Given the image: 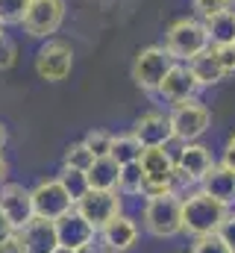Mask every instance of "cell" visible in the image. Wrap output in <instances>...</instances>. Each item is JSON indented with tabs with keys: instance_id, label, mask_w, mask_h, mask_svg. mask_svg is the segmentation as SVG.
Listing matches in <instances>:
<instances>
[{
	"instance_id": "6da1fadb",
	"label": "cell",
	"mask_w": 235,
	"mask_h": 253,
	"mask_svg": "<svg viewBox=\"0 0 235 253\" xmlns=\"http://www.w3.org/2000/svg\"><path fill=\"white\" fill-rule=\"evenodd\" d=\"M227 215H230V206L215 200L203 189H194L191 194L182 197V233L191 239L215 236Z\"/></svg>"
},
{
	"instance_id": "7a4b0ae2",
	"label": "cell",
	"mask_w": 235,
	"mask_h": 253,
	"mask_svg": "<svg viewBox=\"0 0 235 253\" xmlns=\"http://www.w3.org/2000/svg\"><path fill=\"white\" fill-rule=\"evenodd\" d=\"M141 224L153 239H176L182 233V197L174 191L144 197Z\"/></svg>"
},
{
	"instance_id": "3957f363",
	"label": "cell",
	"mask_w": 235,
	"mask_h": 253,
	"mask_svg": "<svg viewBox=\"0 0 235 253\" xmlns=\"http://www.w3.org/2000/svg\"><path fill=\"white\" fill-rule=\"evenodd\" d=\"M165 47L176 62H191L209 47V33L200 18H176L165 33Z\"/></svg>"
},
{
	"instance_id": "277c9868",
	"label": "cell",
	"mask_w": 235,
	"mask_h": 253,
	"mask_svg": "<svg viewBox=\"0 0 235 253\" xmlns=\"http://www.w3.org/2000/svg\"><path fill=\"white\" fill-rule=\"evenodd\" d=\"M176 65V59L168 53L165 44H150L135 53L132 59V80L141 91H159L165 74Z\"/></svg>"
},
{
	"instance_id": "5b68a950",
	"label": "cell",
	"mask_w": 235,
	"mask_h": 253,
	"mask_svg": "<svg viewBox=\"0 0 235 253\" xmlns=\"http://www.w3.org/2000/svg\"><path fill=\"white\" fill-rule=\"evenodd\" d=\"M138 165L144 174V197L171 191V174L176 168V159L168 147H144Z\"/></svg>"
},
{
	"instance_id": "8992f818",
	"label": "cell",
	"mask_w": 235,
	"mask_h": 253,
	"mask_svg": "<svg viewBox=\"0 0 235 253\" xmlns=\"http://www.w3.org/2000/svg\"><path fill=\"white\" fill-rule=\"evenodd\" d=\"M168 118H171V129H174V141H182V144L185 141H197L212 124L209 106L200 103L197 97H191L185 103H176Z\"/></svg>"
},
{
	"instance_id": "52a82bcc",
	"label": "cell",
	"mask_w": 235,
	"mask_h": 253,
	"mask_svg": "<svg viewBox=\"0 0 235 253\" xmlns=\"http://www.w3.org/2000/svg\"><path fill=\"white\" fill-rule=\"evenodd\" d=\"M62 21H65V0H30L21 27L30 39H53Z\"/></svg>"
},
{
	"instance_id": "ba28073f",
	"label": "cell",
	"mask_w": 235,
	"mask_h": 253,
	"mask_svg": "<svg viewBox=\"0 0 235 253\" xmlns=\"http://www.w3.org/2000/svg\"><path fill=\"white\" fill-rule=\"evenodd\" d=\"M74 209L100 233L112 218H118L123 212V200H120V191H100V189H88L77 203Z\"/></svg>"
},
{
	"instance_id": "9c48e42d",
	"label": "cell",
	"mask_w": 235,
	"mask_h": 253,
	"mask_svg": "<svg viewBox=\"0 0 235 253\" xmlns=\"http://www.w3.org/2000/svg\"><path fill=\"white\" fill-rule=\"evenodd\" d=\"M74 71V47L68 42L47 39L36 53V74L44 83H62Z\"/></svg>"
},
{
	"instance_id": "30bf717a",
	"label": "cell",
	"mask_w": 235,
	"mask_h": 253,
	"mask_svg": "<svg viewBox=\"0 0 235 253\" xmlns=\"http://www.w3.org/2000/svg\"><path fill=\"white\" fill-rule=\"evenodd\" d=\"M33 191V212L36 218H44V221H59L62 215H68L74 209V197L68 194V189L62 186L59 177H50V180H41Z\"/></svg>"
},
{
	"instance_id": "8fae6325",
	"label": "cell",
	"mask_w": 235,
	"mask_h": 253,
	"mask_svg": "<svg viewBox=\"0 0 235 253\" xmlns=\"http://www.w3.org/2000/svg\"><path fill=\"white\" fill-rule=\"evenodd\" d=\"M0 209L6 212V218L12 221L15 230L27 227L36 212H33V191L24 189L21 183H3L0 186Z\"/></svg>"
},
{
	"instance_id": "7c38bea8",
	"label": "cell",
	"mask_w": 235,
	"mask_h": 253,
	"mask_svg": "<svg viewBox=\"0 0 235 253\" xmlns=\"http://www.w3.org/2000/svg\"><path fill=\"white\" fill-rule=\"evenodd\" d=\"M197 91H200V83L194 80L191 68L185 62H176L174 68L165 74V80H162V85H159L156 94H162L171 106H176V103H185V100L197 97Z\"/></svg>"
},
{
	"instance_id": "4fadbf2b",
	"label": "cell",
	"mask_w": 235,
	"mask_h": 253,
	"mask_svg": "<svg viewBox=\"0 0 235 253\" xmlns=\"http://www.w3.org/2000/svg\"><path fill=\"white\" fill-rule=\"evenodd\" d=\"M129 132L141 141V147H168L174 141L171 118L162 112H144L141 118H135Z\"/></svg>"
},
{
	"instance_id": "5bb4252c",
	"label": "cell",
	"mask_w": 235,
	"mask_h": 253,
	"mask_svg": "<svg viewBox=\"0 0 235 253\" xmlns=\"http://www.w3.org/2000/svg\"><path fill=\"white\" fill-rule=\"evenodd\" d=\"M15 236H18L24 253H53L59 248L56 224L53 221H44V218H33L27 227L15 230Z\"/></svg>"
},
{
	"instance_id": "9a60e30c",
	"label": "cell",
	"mask_w": 235,
	"mask_h": 253,
	"mask_svg": "<svg viewBox=\"0 0 235 253\" xmlns=\"http://www.w3.org/2000/svg\"><path fill=\"white\" fill-rule=\"evenodd\" d=\"M176 168H182L194 183H200L218 162H215V156H212V150L206 147V144H200V141H179V150H176Z\"/></svg>"
},
{
	"instance_id": "2e32d148",
	"label": "cell",
	"mask_w": 235,
	"mask_h": 253,
	"mask_svg": "<svg viewBox=\"0 0 235 253\" xmlns=\"http://www.w3.org/2000/svg\"><path fill=\"white\" fill-rule=\"evenodd\" d=\"M138 224L129 218V215H118V218H112L97 236H100V245L106 248V253H126L135 242H138Z\"/></svg>"
},
{
	"instance_id": "e0dca14e",
	"label": "cell",
	"mask_w": 235,
	"mask_h": 253,
	"mask_svg": "<svg viewBox=\"0 0 235 253\" xmlns=\"http://www.w3.org/2000/svg\"><path fill=\"white\" fill-rule=\"evenodd\" d=\"M56 224V239L62 248H74V251H79L82 245H88V242H94L97 239V230L77 212V209H71L68 215H62Z\"/></svg>"
},
{
	"instance_id": "ac0fdd59",
	"label": "cell",
	"mask_w": 235,
	"mask_h": 253,
	"mask_svg": "<svg viewBox=\"0 0 235 253\" xmlns=\"http://www.w3.org/2000/svg\"><path fill=\"white\" fill-rule=\"evenodd\" d=\"M200 189L206 191V194H212L215 200L233 206L235 203V171L233 168H227L224 162H218V165L200 180Z\"/></svg>"
},
{
	"instance_id": "d6986e66",
	"label": "cell",
	"mask_w": 235,
	"mask_h": 253,
	"mask_svg": "<svg viewBox=\"0 0 235 253\" xmlns=\"http://www.w3.org/2000/svg\"><path fill=\"white\" fill-rule=\"evenodd\" d=\"M185 65L191 68V74H194V80L200 83V88H212V85H218V83L227 80V74H224V68H221V59H218V50H215L212 44Z\"/></svg>"
},
{
	"instance_id": "ffe728a7",
	"label": "cell",
	"mask_w": 235,
	"mask_h": 253,
	"mask_svg": "<svg viewBox=\"0 0 235 253\" xmlns=\"http://www.w3.org/2000/svg\"><path fill=\"white\" fill-rule=\"evenodd\" d=\"M85 183L88 189H100V191H118L120 183V165L112 156H100L91 162V168L85 171Z\"/></svg>"
},
{
	"instance_id": "44dd1931",
	"label": "cell",
	"mask_w": 235,
	"mask_h": 253,
	"mask_svg": "<svg viewBox=\"0 0 235 253\" xmlns=\"http://www.w3.org/2000/svg\"><path fill=\"white\" fill-rule=\"evenodd\" d=\"M206 24V33H209V44H235V6L212 15L203 21Z\"/></svg>"
},
{
	"instance_id": "7402d4cb",
	"label": "cell",
	"mask_w": 235,
	"mask_h": 253,
	"mask_svg": "<svg viewBox=\"0 0 235 253\" xmlns=\"http://www.w3.org/2000/svg\"><path fill=\"white\" fill-rule=\"evenodd\" d=\"M141 141L132 135V132H120L115 135V141H112V159H115L118 165H132V162H138L141 159Z\"/></svg>"
},
{
	"instance_id": "603a6c76",
	"label": "cell",
	"mask_w": 235,
	"mask_h": 253,
	"mask_svg": "<svg viewBox=\"0 0 235 253\" xmlns=\"http://www.w3.org/2000/svg\"><path fill=\"white\" fill-rule=\"evenodd\" d=\"M118 191L126 194V197H144V174H141V165L132 162V165H120V183Z\"/></svg>"
},
{
	"instance_id": "cb8c5ba5",
	"label": "cell",
	"mask_w": 235,
	"mask_h": 253,
	"mask_svg": "<svg viewBox=\"0 0 235 253\" xmlns=\"http://www.w3.org/2000/svg\"><path fill=\"white\" fill-rule=\"evenodd\" d=\"M91 162H94V153L82 141H74L62 156V168H74V171H88Z\"/></svg>"
},
{
	"instance_id": "d4e9b609",
	"label": "cell",
	"mask_w": 235,
	"mask_h": 253,
	"mask_svg": "<svg viewBox=\"0 0 235 253\" xmlns=\"http://www.w3.org/2000/svg\"><path fill=\"white\" fill-rule=\"evenodd\" d=\"M112 141H115V135H112L109 129H91V132H85V138H82V144L94 153V159L109 156V153H112Z\"/></svg>"
},
{
	"instance_id": "484cf974",
	"label": "cell",
	"mask_w": 235,
	"mask_h": 253,
	"mask_svg": "<svg viewBox=\"0 0 235 253\" xmlns=\"http://www.w3.org/2000/svg\"><path fill=\"white\" fill-rule=\"evenodd\" d=\"M27 6H30V0H0V24L3 27H21Z\"/></svg>"
},
{
	"instance_id": "4316f807",
	"label": "cell",
	"mask_w": 235,
	"mask_h": 253,
	"mask_svg": "<svg viewBox=\"0 0 235 253\" xmlns=\"http://www.w3.org/2000/svg\"><path fill=\"white\" fill-rule=\"evenodd\" d=\"M59 180H62V186L68 189V194L74 197V200H79L85 191H88V183H85V171H74V168H62L59 171Z\"/></svg>"
},
{
	"instance_id": "83f0119b",
	"label": "cell",
	"mask_w": 235,
	"mask_h": 253,
	"mask_svg": "<svg viewBox=\"0 0 235 253\" xmlns=\"http://www.w3.org/2000/svg\"><path fill=\"white\" fill-rule=\"evenodd\" d=\"M191 253H230V248L221 242V236H203V239H194Z\"/></svg>"
},
{
	"instance_id": "f1b7e54d",
	"label": "cell",
	"mask_w": 235,
	"mask_h": 253,
	"mask_svg": "<svg viewBox=\"0 0 235 253\" xmlns=\"http://www.w3.org/2000/svg\"><path fill=\"white\" fill-rule=\"evenodd\" d=\"M191 6H194V12H197L200 21H206V18H212V15H218V12L230 9L227 0H191Z\"/></svg>"
},
{
	"instance_id": "f546056e",
	"label": "cell",
	"mask_w": 235,
	"mask_h": 253,
	"mask_svg": "<svg viewBox=\"0 0 235 253\" xmlns=\"http://www.w3.org/2000/svg\"><path fill=\"white\" fill-rule=\"evenodd\" d=\"M15 62H18V44L3 33L0 36V71H9Z\"/></svg>"
},
{
	"instance_id": "4dcf8cb0",
	"label": "cell",
	"mask_w": 235,
	"mask_h": 253,
	"mask_svg": "<svg viewBox=\"0 0 235 253\" xmlns=\"http://www.w3.org/2000/svg\"><path fill=\"white\" fill-rule=\"evenodd\" d=\"M212 47H215V44H212ZM215 50H218V59H221L224 74H227V77H233V74H235V44H218Z\"/></svg>"
},
{
	"instance_id": "1f68e13d",
	"label": "cell",
	"mask_w": 235,
	"mask_h": 253,
	"mask_svg": "<svg viewBox=\"0 0 235 253\" xmlns=\"http://www.w3.org/2000/svg\"><path fill=\"white\" fill-rule=\"evenodd\" d=\"M218 236H221V242L230 248V253H235V212H230V215L224 218V224L218 227Z\"/></svg>"
},
{
	"instance_id": "d6a6232c",
	"label": "cell",
	"mask_w": 235,
	"mask_h": 253,
	"mask_svg": "<svg viewBox=\"0 0 235 253\" xmlns=\"http://www.w3.org/2000/svg\"><path fill=\"white\" fill-rule=\"evenodd\" d=\"M221 162L235 171V132L227 138V144H224V156H221Z\"/></svg>"
},
{
	"instance_id": "836d02e7",
	"label": "cell",
	"mask_w": 235,
	"mask_h": 253,
	"mask_svg": "<svg viewBox=\"0 0 235 253\" xmlns=\"http://www.w3.org/2000/svg\"><path fill=\"white\" fill-rule=\"evenodd\" d=\"M12 236H15V227H12V221L6 218V212L0 209V245H6Z\"/></svg>"
},
{
	"instance_id": "e575fe53",
	"label": "cell",
	"mask_w": 235,
	"mask_h": 253,
	"mask_svg": "<svg viewBox=\"0 0 235 253\" xmlns=\"http://www.w3.org/2000/svg\"><path fill=\"white\" fill-rule=\"evenodd\" d=\"M0 253H24V248H21V242H18V236H12L6 245H0Z\"/></svg>"
},
{
	"instance_id": "d590c367",
	"label": "cell",
	"mask_w": 235,
	"mask_h": 253,
	"mask_svg": "<svg viewBox=\"0 0 235 253\" xmlns=\"http://www.w3.org/2000/svg\"><path fill=\"white\" fill-rule=\"evenodd\" d=\"M77 253H106V248H103V245H97V242H88V245H82Z\"/></svg>"
},
{
	"instance_id": "8d00e7d4",
	"label": "cell",
	"mask_w": 235,
	"mask_h": 253,
	"mask_svg": "<svg viewBox=\"0 0 235 253\" xmlns=\"http://www.w3.org/2000/svg\"><path fill=\"white\" fill-rule=\"evenodd\" d=\"M6 171H9V165H6V159H3V153H0V186L6 183Z\"/></svg>"
},
{
	"instance_id": "74e56055",
	"label": "cell",
	"mask_w": 235,
	"mask_h": 253,
	"mask_svg": "<svg viewBox=\"0 0 235 253\" xmlns=\"http://www.w3.org/2000/svg\"><path fill=\"white\" fill-rule=\"evenodd\" d=\"M6 141H9V132H6V126L0 124V150L6 147Z\"/></svg>"
},
{
	"instance_id": "f35d334b",
	"label": "cell",
	"mask_w": 235,
	"mask_h": 253,
	"mask_svg": "<svg viewBox=\"0 0 235 253\" xmlns=\"http://www.w3.org/2000/svg\"><path fill=\"white\" fill-rule=\"evenodd\" d=\"M53 253H77V251H74V248H62V245H59V248H56Z\"/></svg>"
},
{
	"instance_id": "ab89813d",
	"label": "cell",
	"mask_w": 235,
	"mask_h": 253,
	"mask_svg": "<svg viewBox=\"0 0 235 253\" xmlns=\"http://www.w3.org/2000/svg\"><path fill=\"white\" fill-rule=\"evenodd\" d=\"M227 3H230V6H235V0H227Z\"/></svg>"
},
{
	"instance_id": "60d3db41",
	"label": "cell",
	"mask_w": 235,
	"mask_h": 253,
	"mask_svg": "<svg viewBox=\"0 0 235 253\" xmlns=\"http://www.w3.org/2000/svg\"><path fill=\"white\" fill-rule=\"evenodd\" d=\"M0 36H3V24H0Z\"/></svg>"
}]
</instances>
